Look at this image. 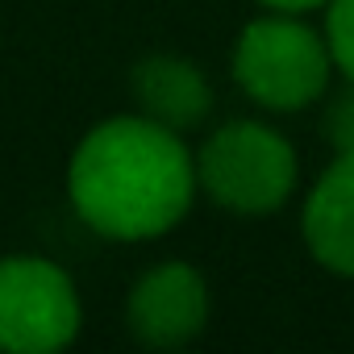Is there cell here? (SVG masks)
<instances>
[{"instance_id": "obj_1", "label": "cell", "mask_w": 354, "mask_h": 354, "mask_svg": "<svg viewBox=\"0 0 354 354\" xmlns=\"http://www.w3.org/2000/svg\"><path fill=\"white\" fill-rule=\"evenodd\" d=\"M196 158L150 117L100 121L71 154L67 192L88 230L142 242L184 221L196 196Z\"/></svg>"}, {"instance_id": "obj_2", "label": "cell", "mask_w": 354, "mask_h": 354, "mask_svg": "<svg viewBox=\"0 0 354 354\" xmlns=\"http://www.w3.org/2000/svg\"><path fill=\"white\" fill-rule=\"evenodd\" d=\"M296 150L283 133L259 121L221 125L196 154V184L230 213H275L296 188Z\"/></svg>"}, {"instance_id": "obj_3", "label": "cell", "mask_w": 354, "mask_h": 354, "mask_svg": "<svg viewBox=\"0 0 354 354\" xmlns=\"http://www.w3.org/2000/svg\"><path fill=\"white\" fill-rule=\"evenodd\" d=\"M329 42L288 13L250 21L234 46L238 88L275 113H296L313 104L329 84Z\"/></svg>"}, {"instance_id": "obj_4", "label": "cell", "mask_w": 354, "mask_h": 354, "mask_svg": "<svg viewBox=\"0 0 354 354\" xmlns=\"http://www.w3.org/2000/svg\"><path fill=\"white\" fill-rule=\"evenodd\" d=\"M80 333V296L50 259H0V350L50 354Z\"/></svg>"}, {"instance_id": "obj_5", "label": "cell", "mask_w": 354, "mask_h": 354, "mask_svg": "<svg viewBox=\"0 0 354 354\" xmlns=\"http://www.w3.org/2000/svg\"><path fill=\"white\" fill-rule=\"evenodd\" d=\"M209 321V288L196 267L162 263L146 271L129 292V329L142 346H188Z\"/></svg>"}, {"instance_id": "obj_6", "label": "cell", "mask_w": 354, "mask_h": 354, "mask_svg": "<svg viewBox=\"0 0 354 354\" xmlns=\"http://www.w3.org/2000/svg\"><path fill=\"white\" fill-rule=\"evenodd\" d=\"M304 242L321 267L354 279V150L337 154L308 192Z\"/></svg>"}, {"instance_id": "obj_7", "label": "cell", "mask_w": 354, "mask_h": 354, "mask_svg": "<svg viewBox=\"0 0 354 354\" xmlns=\"http://www.w3.org/2000/svg\"><path fill=\"white\" fill-rule=\"evenodd\" d=\"M133 100L142 109V117L184 133L205 125L209 109H213V92L209 80L188 63V59H175V55H150L133 67Z\"/></svg>"}, {"instance_id": "obj_8", "label": "cell", "mask_w": 354, "mask_h": 354, "mask_svg": "<svg viewBox=\"0 0 354 354\" xmlns=\"http://www.w3.org/2000/svg\"><path fill=\"white\" fill-rule=\"evenodd\" d=\"M325 42H329L333 67L354 84V0H329Z\"/></svg>"}, {"instance_id": "obj_9", "label": "cell", "mask_w": 354, "mask_h": 354, "mask_svg": "<svg viewBox=\"0 0 354 354\" xmlns=\"http://www.w3.org/2000/svg\"><path fill=\"white\" fill-rule=\"evenodd\" d=\"M329 138L337 146V154H350L354 150V84L346 96H337V104L329 109Z\"/></svg>"}, {"instance_id": "obj_10", "label": "cell", "mask_w": 354, "mask_h": 354, "mask_svg": "<svg viewBox=\"0 0 354 354\" xmlns=\"http://www.w3.org/2000/svg\"><path fill=\"white\" fill-rule=\"evenodd\" d=\"M263 5H271V9H279V13H308V9L329 5V0H263Z\"/></svg>"}]
</instances>
